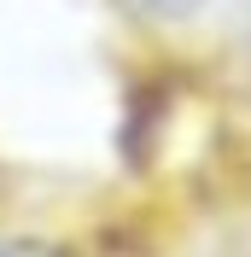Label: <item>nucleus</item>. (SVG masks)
Here are the masks:
<instances>
[{"mask_svg":"<svg viewBox=\"0 0 251 257\" xmlns=\"http://www.w3.org/2000/svg\"><path fill=\"white\" fill-rule=\"evenodd\" d=\"M0 257H70V251L41 234H0Z\"/></svg>","mask_w":251,"mask_h":257,"instance_id":"nucleus-1","label":"nucleus"}]
</instances>
